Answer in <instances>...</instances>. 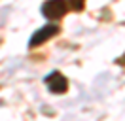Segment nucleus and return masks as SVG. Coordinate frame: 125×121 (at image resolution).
Listing matches in <instances>:
<instances>
[{
  "instance_id": "obj_1",
  "label": "nucleus",
  "mask_w": 125,
  "mask_h": 121,
  "mask_svg": "<svg viewBox=\"0 0 125 121\" xmlns=\"http://www.w3.org/2000/svg\"><path fill=\"white\" fill-rule=\"evenodd\" d=\"M59 25H55V23H49V25H46V27H42V29H38L34 34L31 36V40H29V47H38L40 44H44V42H47L49 38H53L59 34Z\"/></svg>"
},
{
  "instance_id": "obj_2",
  "label": "nucleus",
  "mask_w": 125,
  "mask_h": 121,
  "mask_svg": "<svg viewBox=\"0 0 125 121\" xmlns=\"http://www.w3.org/2000/svg\"><path fill=\"white\" fill-rule=\"evenodd\" d=\"M68 10V2L66 0H47L42 6V13L46 19H61Z\"/></svg>"
},
{
  "instance_id": "obj_3",
  "label": "nucleus",
  "mask_w": 125,
  "mask_h": 121,
  "mask_svg": "<svg viewBox=\"0 0 125 121\" xmlns=\"http://www.w3.org/2000/svg\"><path fill=\"white\" fill-rule=\"evenodd\" d=\"M46 85H47V89L51 93H55V95H61V93H64L68 89V81H66V78L61 72H51L46 78Z\"/></svg>"
},
{
  "instance_id": "obj_4",
  "label": "nucleus",
  "mask_w": 125,
  "mask_h": 121,
  "mask_svg": "<svg viewBox=\"0 0 125 121\" xmlns=\"http://www.w3.org/2000/svg\"><path fill=\"white\" fill-rule=\"evenodd\" d=\"M68 2H70V6L74 10H82L83 8V0H68Z\"/></svg>"
}]
</instances>
